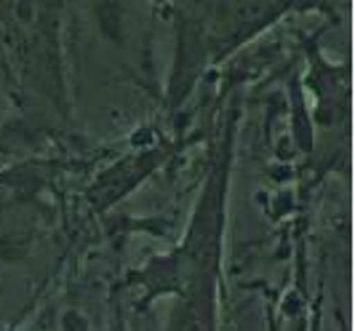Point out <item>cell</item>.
Masks as SVG:
<instances>
[]
</instances>
